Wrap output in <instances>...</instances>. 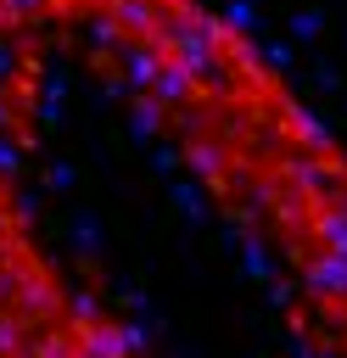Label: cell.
<instances>
[{
    "label": "cell",
    "instance_id": "6da1fadb",
    "mask_svg": "<svg viewBox=\"0 0 347 358\" xmlns=\"http://www.w3.org/2000/svg\"><path fill=\"white\" fill-rule=\"evenodd\" d=\"M123 78L112 151L0 78V358H347V157L207 45Z\"/></svg>",
    "mask_w": 347,
    "mask_h": 358
}]
</instances>
